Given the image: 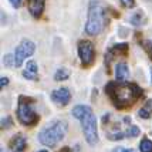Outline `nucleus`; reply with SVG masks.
I'll return each mask as SVG.
<instances>
[{
	"instance_id": "obj_1",
	"label": "nucleus",
	"mask_w": 152,
	"mask_h": 152,
	"mask_svg": "<svg viewBox=\"0 0 152 152\" xmlns=\"http://www.w3.org/2000/svg\"><path fill=\"white\" fill-rule=\"evenodd\" d=\"M105 91L111 97L117 108H125V107L131 105L142 95V90L137 84L125 83V81L110 83L107 86Z\"/></svg>"
},
{
	"instance_id": "obj_2",
	"label": "nucleus",
	"mask_w": 152,
	"mask_h": 152,
	"mask_svg": "<svg viewBox=\"0 0 152 152\" xmlns=\"http://www.w3.org/2000/svg\"><path fill=\"white\" fill-rule=\"evenodd\" d=\"M73 115L81 122V128L90 145H95L98 142V129H97V118L91 108L87 105H75L73 108Z\"/></svg>"
},
{
	"instance_id": "obj_3",
	"label": "nucleus",
	"mask_w": 152,
	"mask_h": 152,
	"mask_svg": "<svg viewBox=\"0 0 152 152\" xmlns=\"http://www.w3.org/2000/svg\"><path fill=\"white\" fill-rule=\"evenodd\" d=\"M105 27V10L99 0H91L88 9V19L86 24V33L97 36Z\"/></svg>"
},
{
	"instance_id": "obj_4",
	"label": "nucleus",
	"mask_w": 152,
	"mask_h": 152,
	"mask_svg": "<svg viewBox=\"0 0 152 152\" xmlns=\"http://www.w3.org/2000/svg\"><path fill=\"white\" fill-rule=\"evenodd\" d=\"M67 134V122L66 121H54L51 125L43 128L39 134V141L46 146L56 148L58 142H61Z\"/></svg>"
},
{
	"instance_id": "obj_5",
	"label": "nucleus",
	"mask_w": 152,
	"mask_h": 152,
	"mask_svg": "<svg viewBox=\"0 0 152 152\" xmlns=\"http://www.w3.org/2000/svg\"><path fill=\"white\" fill-rule=\"evenodd\" d=\"M17 118L23 125H33L37 122L39 115L36 114L33 108V99L21 95L19 97V105H17Z\"/></svg>"
},
{
	"instance_id": "obj_6",
	"label": "nucleus",
	"mask_w": 152,
	"mask_h": 152,
	"mask_svg": "<svg viewBox=\"0 0 152 152\" xmlns=\"http://www.w3.org/2000/svg\"><path fill=\"white\" fill-rule=\"evenodd\" d=\"M34 50H36V44L30 40H23L20 43L16 51H14V57H16V67H21L24 63V60L28 58L30 56H33Z\"/></svg>"
},
{
	"instance_id": "obj_7",
	"label": "nucleus",
	"mask_w": 152,
	"mask_h": 152,
	"mask_svg": "<svg viewBox=\"0 0 152 152\" xmlns=\"http://www.w3.org/2000/svg\"><path fill=\"white\" fill-rule=\"evenodd\" d=\"M78 56L80 61L84 67H88L94 60V47L91 41L81 40L78 43Z\"/></svg>"
},
{
	"instance_id": "obj_8",
	"label": "nucleus",
	"mask_w": 152,
	"mask_h": 152,
	"mask_svg": "<svg viewBox=\"0 0 152 152\" xmlns=\"http://www.w3.org/2000/svg\"><path fill=\"white\" fill-rule=\"evenodd\" d=\"M51 99L60 107H64L70 102L71 99V93L68 88H58V90H54L51 93Z\"/></svg>"
},
{
	"instance_id": "obj_9",
	"label": "nucleus",
	"mask_w": 152,
	"mask_h": 152,
	"mask_svg": "<svg viewBox=\"0 0 152 152\" xmlns=\"http://www.w3.org/2000/svg\"><path fill=\"white\" fill-rule=\"evenodd\" d=\"M44 1L46 0H28V12L34 19H39L44 10Z\"/></svg>"
},
{
	"instance_id": "obj_10",
	"label": "nucleus",
	"mask_w": 152,
	"mask_h": 152,
	"mask_svg": "<svg viewBox=\"0 0 152 152\" xmlns=\"http://www.w3.org/2000/svg\"><path fill=\"white\" fill-rule=\"evenodd\" d=\"M10 146H12V152H24V149H26V138L21 134L14 135V138L10 141Z\"/></svg>"
},
{
	"instance_id": "obj_11",
	"label": "nucleus",
	"mask_w": 152,
	"mask_h": 152,
	"mask_svg": "<svg viewBox=\"0 0 152 152\" xmlns=\"http://www.w3.org/2000/svg\"><path fill=\"white\" fill-rule=\"evenodd\" d=\"M37 73H39V67H37V63L30 60L28 63L26 64V68L23 71V77L27 80H36L37 77Z\"/></svg>"
},
{
	"instance_id": "obj_12",
	"label": "nucleus",
	"mask_w": 152,
	"mask_h": 152,
	"mask_svg": "<svg viewBox=\"0 0 152 152\" xmlns=\"http://www.w3.org/2000/svg\"><path fill=\"white\" fill-rule=\"evenodd\" d=\"M115 77L117 81H126L129 77V68L125 63H118L115 66Z\"/></svg>"
},
{
	"instance_id": "obj_13",
	"label": "nucleus",
	"mask_w": 152,
	"mask_h": 152,
	"mask_svg": "<svg viewBox=\"0 0 152 152\" xmlns=\"http://www.w3.org/2000/svg\"><path fill=\"white\" fill-rule=\"evenodd\" d=\"M138 115L141 117L142 119H148L152 117V99H148L146 104L142 108H139L138 111Z\"/></svg>"
},
{
	"instance_id": "obj_14",
	"label": "nucleus",
	"mask_w": 152,
	"mask_h": 152,
	"mask_svg": "<svg viewBox=\"0 0 152 152\" xmlns=\"http://www.w3.org/2000/svg\"><path fill=\"white\" fill-rule=\"evenodd\" d=\"M145 20L146 19H145V16H144L142 12H137L134 16H131L129 21H131V24H134V26H142V24L145 23Z\"/></svg>"
},
{
	"instance_id": "obj_15",
	"label": "nucleus",
	"mask_w": 152,
	"mask_h": 152,
	"mask_svg": "<svg viewBox=\"0 0 152 152\" xmlns=\"http://www.w3.org/2000/svg\"><path fill=\"white\" fill-rule=\"evenodd\" d=\"M68 77H70V71L67 68H63V67H60L58 70L56 71V74H54V80L56 81H64Z\"/></svg>"
},
{
	"instance_id": "obj_16",
	"label": "nucleus",
	"mask_w": 152,
	"mask_h": 152,
	"mask_svg": "<svg viewBox=\"0 0 152 152\" xmlns=\"http://www.w3.org/2000/svg\"><path fill=\"white\" fill-rule=\"evenodd\" d=\"M139 151L141 152H152V141L148 138H144L139 144Z\"/></svg>"
},
{
	"instance_id": "obj_17",
	"label": "nucleus",
	"mask_w": 152,
	"mask_h": 152,
	"mask_svg": "<svg viewBox=\"0 0 152 152\" xmlns=\"http://www.w3.org/2000/svg\"><path fill=\"white\" fill-rule=\"evenodd\" d=\"M125 134H126V137H129V138H135V137L139 135V128L135 125H129L125 129Z\"/></svg>"
},
{
	"instance_id": "obj_18",
	"label": "nucleus",
	"mask_w": 152,
	"mask_h": 152,
	"mask_svg": "<svg viewBox=\"0 0 152 152\" xmlns=\"http://www.w3.org/2000/svg\"><path fill=\"white\" fill-rule=\"evenodd\" d=\"M3 64L6 67H13L16 64V57L12 56V54H6L4 57H3Z\"/></svg>"
},
{
	"instance_id": "obj_19",
	"label": "nucleus",
	"mask_w": 152,
	"mask_h": 152,
	"mask_svg": "<svg viewBox=\"0 0 152 152\" xmlns=\"http://www.w3.org/2000/svg\"><path fill=\"white\" fill-rule=\"evenodd\" d=\"M10 126H12V118H10V117H4V118H1V128H3V129L10 128Z\"/></svg>"
},
{
	"instance_id": "obj_20",
	"label": "nucleus",
	"mask_w": 152,
	"mask_h": 152,
	"mask_svg": "<svg viewBox=\"0 0 152 152\" xmlns=\"http://www.w3.org/2000/svg\"><path fill=\"white\" fill-rule=\"evenodd\" d=\"M121 1V4L124 7H126V9H132L134 6H135V0H119Z\"/></svg>"
},
{
	"instance_id": "obj_21",
	"label": "nucleus",
	"mask_w": 152,
	"mask_h": 152,
	"mask_svg": "<svg viewBox=\"0 0 152 152\" xmlns=\"http://www.w3.org/2000/svg\"><path fill=\"white\" fill-rule=\"evenodd\" d=\"M10 1V4L14 7V9H19L21 6V3H23V0H9Z\"/></svg>"
},
{
	"instance_id": "obj_22",
	"label": "nucleus",
	"mask_w": 152,
	"mask_h": 152,
	"mask_svg": "<svg viewBox=\"0 0 152 152\" xmlns=\"http://www.w3.org/2000/svg\"><path fill=\"white\" fill-rule=\"evenodd\" d=\"M7 84H9V78H7V77H1V78H0V87L3 88V87H6Z\"/></svg>"
},
{
	"instance_id": "obj_23",
	"label": "nucleus",
	"mask_w": 152,
	"mask_h": 152,
	"mask_svg": "<svg viewBox=\"0 0 152 152\" xmlns=\"http://www.w3.org/2000/svg\"><path fill=\"white\" fill-rule=\"evenodd\" d=\"M113 152H134L132 149H124V148H117V149H114Z\"/></svg>"
},
{
	"instance_id": "obj_24",
	"label": "nucleus",
	"mask_w": 152,
	"mask_h": 152,
	"mask_svg": "<svg viewBox=\"0 0 152 152\" xmlns=\"http://www.w3.org/2000/svg\"><path fill=\"white\" fill-rule=\"evenodd\" d=\"M60 152H71V148H68V146H66V148H63Z\"/></svg>"
},
{
	"instance_id": "obj_25",
	"label": "nucleus",
	"mask_w": 152,
	"mask_h": 152,
	"mask_svg": "<svg viewBox=\"0 0 152 152\" xmlns=\"http://www.w3.org/2000/svg\"><path fill=\"white\" fill-rule=\"evenodd\" d=\"M149 57L152 58V43L149 44Z\"/></svg>"
},
{
	"instance_id": "obj_26",
	"label": "nucleus",
	"mask_w": 152,
	"mask_h": 152,
	"mask_svg": "<svg viewBox=\"0 0 152 152\" xmlns=\"http://www.w3.org/2000/svg\"><path fill=\"white\" fill-rule=\"evenodd\" d=\"M149 74H151V81H152V68L149 70Z\"/></svg>"
},
{
	"instance_id": "obj_27",
	"label": "nucleus",
	"mask_w": 152,
	"mask_h": 152,
	"mask_svg": "<svg viewBox=\"0 0 152 152\" xmlns=\"http://www.w3.org/2000/svg\"><path fill=\"white\" fill-rule=\"evenodd\" d=\"M1 152H7V151H6V149H3V148H1Z\"/></svg>"
},
{
	"instance_id": "obj_28",
	"label": "nucleus",
	"mask_w": 152,
	"mask_h": 152,
	"mask_svg": "<svg viewBox=\"0 0 152 152\" xmlns=\"http://www.w3.org/2000/svg\"><path fill=\"white\" fill-rule=\"evenodd\" d=\"M39 152H48V151H44V149H43V151H39Z\"/></svg>"
},
{
	"instance_id": "obj_29",
	"label": "nucleus",
	"mask_w": 152,
	"mask_h": 152,
	"mask_svg": "<svg viewBox=\"0 0 152 152\" xmlns=\"http://www.w3.org/2000/svg\"><path fill=\"white\" fill-rule=\"evenodd\" d=\"M148 1H152V0H148Z\"/></svg>"
}]
</instances>
